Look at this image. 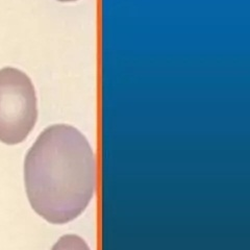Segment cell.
Instances as JSON below:
<instances>
[{
    "label": "cell",
    "mask_w": 250,
    "mask_h": 250,
    "mask_svg": "<svg viewBox=\"0 0 250 250\" xmlns=\"http://www.w3.org/2000/svg\"><path fill=\"white\" fill-rule=\"evenodd\" d=\"M24 183L31 208L44 220H74L96 190V158L87 138L67 124L44 129L26 153Z\"/></svg>",
    "instance_id": "6da1fadb"
},
{
    "label": "cell",
    "mask_w": 250,
    "mask_h": 250,
    "mask_svg": "<svg viewBox=\"0 0 250 250\" xmlns=\"http://www.w3.org/2000/svg\"><path fill=\"white\" fill-rule=\"evenodd\" d=\"M37 120L36 90L28 75L13 67L0 69V142L22 143Z\"/></svg>",
    "instance_id": "7a4b0ae2"
},
{
    "label": "cell",
    "mask_w": 250,
    "mask_h": 250,
    "mask_svg": "<svg viewBox=\"0 0 250 250\" xmlns=\"http://www.w3.org/2000/svg\"><path fill=\"white\" fill-rule=\"evenodd\" d=\"M51 250H91L84 240L76 234H65L59 239Z\"/></svg>",
    "instance_id": "3957f363"
},
{
    "label": "cell",
    "mask_w": 250,
    "mask_h": 250,
    "mask_svg": "<svg viewBox=\"0 0 250 250\" xmlns=\"http://www.w3.org/2000/svg\"><path fill=\"white\" fill-rule=\"evenodd\" d=\"M59 1H61V2H73V1H76V0H59Z\"/></svg>",
    "instance_id": "277c9868"
}]
</instances>
